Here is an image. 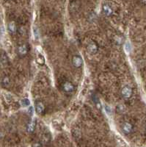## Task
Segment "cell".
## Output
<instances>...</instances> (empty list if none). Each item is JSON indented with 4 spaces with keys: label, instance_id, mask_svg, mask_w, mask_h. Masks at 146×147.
<instances>
[{
    "label": "cell",
    "instance_id": "obj_1",
    "mask_svg": "<svg viewBox=\"0 0 146 147\" xmlns=\"http://www.w3.org/2000/svg\"><path fill=\"white\" fill-rule=\"evenodd\" d=\"M132 89L129 86H125L121 90V95L124 99H129L132 96Z\"/></svg>",
    "mask_w": 146,
    "mask_h": 147
},
{
    "label": "cell",
    "instance_id": "obj_2",
    "mask_svg": "<svg viewBox=\"0 0 146 147\" xmlns=\"http://www.w3.org/2000/svg\"><path fill=\"white\" fill-rule=\"evenodd\" d=\"M122 130H123V133L129 135L131 133L133 130V126L132 124L129 123V122H126L122 126Z\"/></svg>",
    "mask_w": 146,
    "mask_h": 147
},
{
    "label": "cell",
    "instance_id": "obj_3",
    "mask_svg": "<svg viewBox=\"0 0 146 147\" xmlns=\"http://www.w3.org/2000/svg\"><path fill=\"white\" fill-rule=\"evenodd\" d=\"M28 46L26 45V44H22L18 48V53L20 56H25L28 53Z\"/></svg>",
    "mask_w": 146,
    "mask_h": 147
},
{
    "label": "cell",
    "instance_id": "obj_4",
    "mask_svg": "<svg viewBox=\"0 0 146 147\" xmlns=\"http://www.w3.org/2000/svg\"><path fill=\"white\" fill-rule=\"evenodd\" d=\"M72 63H73V65H74L75 67L77 68H79L83 64V60H82V58H81L80 56H74L73 57V60H72Z\"/></svg>",
    "mask_w": 146,
    "mask_h": 147
},
{
    "label": "cell",
    "instance_id": "obj_5",
    "mask_svg": "<svg viewBox=\"0 0 146 147\" xmlns=\"http://www.w3.org/2000/svg\"><path fill=\"white\" fill-rule=\"evenodd\" d=\"M63 90L64 91L66 92V93H71L74 90V86H73V84L70 82H66L63 84Z\"/></svg>",
    "mask_w": 146,
    "mask_h": 147
},
{
    "label": "cell",
    "instance_id": "obj_6",
    "mask_svg": "<svg viewBox=\"0 0 146 147\" xmlns=\"http://www.w3.org/2000/svg\"><path fill=\"white\" fill-rule=\"evenodd\" d=\"M98 46H97V44H96V43H94V42H91V43H90L87 47V50L90 54L96 53V52H98Z\"/></svg>",
    "mask_w": 146,
    "mask_h": 147
},
{
    "label": "cell",
    "instance_id": "obj_7",
    "mask_svg": "<svg viewBox=\"0 0 146 147\" xmlns=\"http://www.w3.org/2000/svg\"><path fill=\"white\" fill-rule=\"evenodd\" d=\"M35 110L38 113H42L45 110V106L41 102H37L35 104Z\"/></svg>",
    "mask_w": 146,
    "mask_h": 147
},
{
    "label": "cell",
    "instance_id": "obj_8",
    "mask_svg": "<svg viewBox=\"0 0 146 147\" xmlns=\"http://www.w3.org/2000/svg\"><path fill=\"white\" fill-rule=\"evenodd\" d=\"M103 12L105 16H111L112 14V9L109 5H104L103 7Z\"/></svg>",
    "mask_w": 146,
    "mask_h": 147
},
{
    "label": "cell",
    "instance_id": "obj_9",
    "mask_svg": "<svg viewBox=\"0 0 146 147\" xmlns=\"http://www.w3.org/2000/svg\"><path fill=\"white\" fill-rule=\"evenodd\" d=\"M35 126H36V122H35V120H32L30 122H29L28 125H27V131H28L29 132H34Z\"/></svg>",
    "mask_w": 146,
    "mask_h": 147
},
{
    "label": "cell",
    "instance_id": "obj_10",
    "mask_svg": "<svg viewBox=\"0 0 146 147\" xmlns=\"http://www.w3.org/2000/svg\"><path fill=\"white\" fill-rule=\"evenodd\" d=\"M8 31L10 32V33L13 34L15 33V32H16L17 30V27H16V25H15V24L13 22H10L8 24Z\"/></svg>",
    "mask_w": 146,
    "mask_h": 147
},
{
    "label": "cell",
    "instance_id": "obj_11",
    "mask_svg": "<svg viewBox=\"0 0 146 147\" xmlns=\"http://www.w3.org/2000/svg\"><path fill=\"white\" fill-rule=\"evenodd\" d=\"M41 140L42 142L43 143V144H48V142H49L50 140V135L49 134H44L43 136H42V138H41Z\"/></svg>",
    "mask_w": 146,
    "mask_h": 147
},
{
    "label": "cell",
    "instance_id": "obj_12",
    "mask_svg": "<svg viewBox=\"0 0 146 147\" xmlns=\"http://www.w3.org/2000/svg\"><path fill=\"white\" fill-rule=\"evenodd\" d=\"M21 105L24 107H28L30 105V101L28 99H23L21 101Z\"/></svg>",
    "mask_w": 146,
    "mask_h": 147
},
{
    "label": "cell",
    "instance_id": "obj_13",
    "mask_svg": "<svg viewBox=\"0 0 146 147\" xmlns=\"http://www.w3.org/2000/svg\"><path fill=\"white\" fill-rule=\"evenodd\" d=\"M2 84L4 87H7L9 85H10V80H9L8 77H5V78L2 80Z\"/></svg>",
    "mask_w": 146,
    "mask_h": 147
},
{
    "label": "cell",
    "instance_id": "obj_14",
    "mask_svg": "<svg viewBox=\"0 0 146 147\" xmlns=\"http://www.w3.org/2000/svg\"><path fill=\"white\" fill-rule=\"evenodd\" d=\"M124 49L127 53H129L131 51V46L129 42H126L124 46Z\"/></svg>",
    "mask_w": 146,
    "mask_h": 147
},
{
    "label": "cell",
    "instance_id": "obj_15",
    "mask_svg": "<svg viewBox=\"0 0 146 147\" xmlns=\"http://www.w3.org/2000/svg\"><path fill=\"white\" fill-rule=\"evenodd\" d=\"M105 108V111H106V113L107 114V115H110L112 114V108L109 105H105L104 107Z\"/></svg>",
    "mask_w": 146,
    "mask_h": 147
},
{
    "label": "cell",
    "instance_id": "obj_16",
    "mask_svg": "<svg viewBox=\"0 0 146 147\" xmlns=\"http://www.w3.org/2000/svg\"><path fill=\"white\" fill-rule=\"evenodd\" d=\"M34 34H35V38H38V30L37 28L34 29Z\"/></svg>",
    "mask_w": 146,
    "mask_h": 147
},
{
    "label": "cell",
    "instance_id": "obj_17",
    "mask_svg": "<svg viewBox=\"0 0 146 147\" xmlns=\"http://www.w3.org/2000/svg\"><path fill=\"white\" fill-rule=\"evenodd\" d=\"M32 147H42V145L40 143H35V144L32 146Z\"/></svg>",
    "mask_w": 146,
    "mask_h": 147
}]
</instances>
